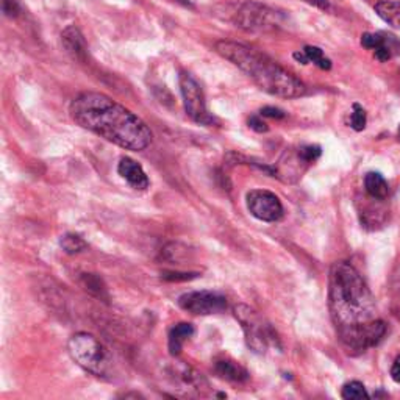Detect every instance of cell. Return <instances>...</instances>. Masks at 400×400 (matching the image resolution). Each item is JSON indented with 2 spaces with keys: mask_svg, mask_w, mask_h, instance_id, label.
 Wrapping results in <instances>:
<instances>
[{
  "mask_svg": "<svg viewBox=\"0 0 400 400\" xmlns=\"http://www.w3.org/2000/svg\"><path fill=\"white\" fill-rule=\"evenodd\" d=\"M391 377H392V380L400 383V357L394 361V365H392L391 367Z\"/></svg>",
  "mask_w": 400,
  "mask_h": 400,
  "instance_id": "28",
  "label": "cell"
},
{
  "mask_svg": "<svg viewBox=\"0 0 400 400\" xmlns=\"http://www.w3.org/2000/svg\"><path fill=\"white\" fill-rule=\"evenodd\" d=\"M392 289H394L397 294H400V266L397 267L394 275H392Z\"/></svg>",
  "mask_w": 400,
  "mask_h": 400,
  "instance_id": "29",
  "label": "cell"
},
{
  "mask_svg": "<svg viewBox=\"0 0 400 400\" xmlns=\"http://www.w3.org/2000/svg\"><path fill=\"white\" fill-rule=\"evenodd\" d=\"M375 11L391 27L400 30V2L396 0H384L375 5Z\"/></svg>",
  "mask_w": 400,
  "mask_h": 400,
  "instance_id": "17",
  "label": "cell"
},
{
  "mask_svg": "<svg viewBox=\"0 0 400 400\" xmlns=\"http://www.w3.org/2000/svg\"><path fill=\"white\" fill-rule=\"evenodd\" d=\"M249 127L255 130V132H258V133H266L267 130H269L266 122L261 121L258 116H252V118L249 119Z\"/></svg>",
  "mask_w": 400,
  "mask_h": 400,
  "instance_id": "26",
  "label": "cell"
},
{
  "mask_svg": "<svg viewBox=\"0 0 400 400\" xmlns=\"http://www.w3.org/2000/svg\"><path fill=\"white\" fill-rule=\"evenodd\" d=\"M197 272H177V271H165L161 272V279L166 282H188L197 279Z\"/></svg>",
  "mask_w": 400,
  "mask_h": 400,
  "instance_id": "22",
  "label": "cell"
},
{
  "mask_svg": "<svg viewBox=\"0 0 400 400\" xmlns=\"http://www.w3.org/2000/svg\"><path fill=\"white\" fill-rule=\"evenodd\" d=\"M118 172L124 179L130 187L135 189L144 191L149 188V177L144 172V169L140 163H136L135 160L124 157L121 158L118 165Z\"/></svg>",
  "mask_w": 400,
  "mask_h": 400,
  "instance_id": "11",
  "label": "cell"
},
{
  "mask_svg": "<svg viewBox=\"0 0 400 400\" xmlns=\"http://www.w3.org/2000/svg\"><path fill=\"white\" fill-rule=\"evenodd\" d=\"M260 114L265 118H272V119H283L287 116V113L282 111L280 109H274V106H265V109L260 111Z\"/></svg>",
  "mask_w": 400,
  "mask_h": 400,
  "instance_id": "25",
  "label": "cell"
},
{
  "mask_svg": "<svg viewBox=\"0 0 400 400\" xmlns=\"http://www.w3.org/2000/svg\"><path fill=\"white\" fill-rule=\"evenodd\" d=\"M213 372L216 374L219 379L232 383H243L245 380H249V372L245 371L238 361L228 357H219L214 360Z\"/></svg>",
  "mask_w": 400,
  "mask_h": 400,
  "instance_id": "12",
  "label": "cell"
},
{
  "mask_svg": "<svg viewBox=\"0 0 400 400\" xmlns=\"http://www.w3.org/2000/svg\"><path fill=\"white\" fill-rule=\"evenodd\" d=\"M248 209L252 216L263 222H277L283 218V205L274 192L253 189L248 194Z\"/></svg>",
  "mask_w": 400,
  "mask_h": 400,
  "instance_id": "9",
  "label": "cell"
},
{
  "mask_svg": "<svg viewBox=\"0 0 400 400\" xmlns=\"http://www.w3.org/2000/svg\"><path fill=\"white\" fill-rule=\"evenodd\" d=\"M69 113L82 128L126 150L141 152L152 143L153 135L141 118L100 92H82L71 102Z\"/></svg>",
  "mask_w": 400,
  "mask_h": 400,
  "instance_id": "2",
  "label": "cell"
},
{
  "mask_svg": "<svg viewBox=\"0 0 400 400\" xmlns=\"http://www.w3.org/2000/svg\"><path fill=\"white\" fill-rule=\"evenodd\" d=\"M305 55L309 57L310 63H314L318 67H321L322 71H328L330 67H332V61H330L324 52H322L316 45H305L304 48Z\"/></svg>",
  "mask_w": 400,
  "mask_h": 400,
  "instance_id": "19",
  "label": "cell"
},
{
  "mask_svg": "<svg viewBox=\"0 0 400 400\" xmlns=\"http://www.w3.org/2000/svg\"><path fill=\"white\" fill-rule=\"evenodd\" d=\"M182 310L194 316H210V314L224 313L227 310V299L213 291H191L184 292L177 300Z\"/></svg>",
  "mask_w": 400,
  "mask_h": 400,
  "instance_id": "7",
  "label": "cell"
},
{
  "mask_svg": "<svg viewBox=\"0 0 400 400\" xmlns=\"http://www.w3.org/2000/svg\"><path fill=\"white\" fill-rule=\"evenodd\" d=\"M67 352L77 365L99 379H110L113 375L114 366L109 349L91 333L72 335L67 341Z\"/></svg>",
  "mask_w": 400,
  "mask_h": 400,
  "instance_id": "4",
  "label": "cell"
},
{
  "mask_svg": "<svg viewBox=\"0 0 400 400\" xmlns=\"http://www.w3.org/2000/svg\"><path fill=\"white\" fill-rule=\"evenodd\" d=\"M304 2L316 6V9H319V10L330 11V4L327 2V0H304Z\"/></svg>",
  "mask_w": 400,
  "mask_h": 400,
  "instance_id": "27",
  "label": "cell"
},
{
  "mask_svg": "<svg viewBox=\"0 0 400 400\" xmlns=\"http://www.w3.org/2000/svg\"><path fill=\"white\" fill-rule=\"evenodd\" d=\"M361 45L374 50V57L379 61H388L400 53V41L387 33H365L361 36Z\"/></svg>",
  "mask_w": 400,
  "mask_h": 400,
  "instance_id": "10",
  "label": "cell"
},
{
  "mask_svg": "<svg viewBox=\"0 0 400 400\" xmlns=\"http://www.w3.org/2000/svg\"><path fill=\"white\" fill-rule=\"evenodd\" d=\"M341 396H343V399H348V400H358V399H367L369 397L365 384L360 383V382H350V383L345 384V387L343 388Z\"/></svg>",
  "mask_w": 400,
  "mask_h": 400,
  "instance_id": "20",
  "label": "cell"
},
{
  "mask_svg": "<svg viewBox=\"0 0 400 400\" xmlns=\"http://www.w3.org/2000/svg\"><path fill=\"white\" fill-rule=\"evenodd\" d=\"M216 52L249 77L257 87L271 96L296 99L306 94V87L297 77L275 63L265 53L235 41H219Z\"/></svg>",
  "mask_w": 400,
  "mask_h": 400,
  "instance_id": "3",
  "label": "cell"
},
{
  "mask_svg": "<svg viewBox=\"0 0 400 400\" xmlns=\"http://www.w3.org/2000/svg\"><path fill=\"white\" fill-rule=\"evenodd\" d=\"M180 91L183 97V105L188 116L200 126H213L214 116H211L206 109V100L204 91L197 80L188 72L180 74Z\"/></svg>",
  "mask_w": 400,
  "mask_h": 400,
  "instance_id": "6",
  "label": "cell"
},
{
  "mask_svg": "<svg viewBox=\"0 0 400 400\" xmlns=\"http://www.w3.org/2000/svg\"><path fill=\"white\" fill-rule=\"evenodd\" d=\"M277 18H279L277 13L267 6L257 2H248L238 10L236 24L248 32H266V30H272L279 26Z\"/></svg>",
  "mask_w": 400,
  "mask_h": 400,
  "instance_id": "8",
  "label": "cell"
},
{
  "mask_svg": "<svg viewBox=\"0 0 400 400\" xmlns=\"http://www.w3.org/2000/svg\"><path fill=\"white\" fill-rule=\"evenodd\" d=\"M60 245L67 255H77V253H82L83 250L88 249L87 241L83 240L82 236L75 233H66L60 238Z\"/></svg>",
  "mask_w": 400,
  "mask_h": 400,
  "instance_id": "18",
  "label": "cell"
},
{
  "mask_svg": "<svg viewBox=\"0 0 400 400\" xmlns=\"http://www.w3.org/2000/svg\"><path fill=\"white\" fill-rule=\"evenodd\" d=\"M350 127L357 130V132H361L366 127V111L358 104L353 105V113L350 114Z\"/></svg>",
  "mask_w": 400,
  "mask_h": 400,
  "instance_id": "21",
  "label": "cell"
},
{
  "mask_svg": "<svg viewBox=\"0 0 400 400\" xmlns=\"http://www.w3.org/2000/svg\"><path fill=\"white\" fill-rule=\"evenodd\" d=\"M80 283H82L83 289L89 292L91 296L97 297L99 300H104V302H109V300H110V294H109V289H106V284L104 283V280L100 279L97 274H82Z\"/></svg>",
  "mask_w": 400,
  "mask_h": 400,
  "instance_id": "16",
  "label": "cell"
},
{
  "mask_svg": "<svg viewBox=\"0 0 400 400\" xmlns=\"http://www.w3.org/2000/svg\"><path fill=\"white\" fill-rule=\"evenodd\" d=\"M233 311L244 330L245 341L253 352L265 353L271 345L279 343L272 327L260 316L258 311L248 305H238Z\"/></svg>",
  "mask_w": 400,
  "mask_h": 400,
  "instance_id": "5",
  "label": "cell"
},
{
  "mask_svg": "<svg viewBox=\"0 0 400 400\" xmlns=\"http://www.w3.org/2000/svg\"><path fill=\"white\" fill-rule=\"evenodd\" d=\"M4 13L6 16H18L19 11H21V6L18 4V0H4Z\"/></svg>",
  "mask_w": 400,
  "mask_h": 400,
  "instance_id": "24",
  "label": "cell"
},
{
  "mask_svg": "<svg viewBox=\"0 0 400 400\" xmlns=\"http://www.w3.org/2000/svg\"><path fill=\"white\" fill-rule=\"evenodd\" d=\"M61 44L66 49V52L74 60L84 61L88 55V45L84 41L83 35L77 27H67L63 33H61Z\"/></svg>",
  "mask_w": 400,
  "mask_h": 400,
  "instance_id": "13",
  "label": "cell"
},
{
  "mask_svg": "<svg viewBox=\"0 0 400 400\" xmlns=\"http://www.w3.org/2000/svg\"><path fill=\"white\" fill-rule=\"evenodd\" d=\"M299 155L305 163H314L321 157V148L319 145H305V148L299 149Z\"/></svg>",
  "mask_w": 400,
  "mask_h": 400,
  "instance_id": "23",
  "label": "cell"
},
{
  "mask_svg": "<svg viewBox=\"0 0 400 400\" xmlns=\"http://www.w3.org/2000/svg\"><path fill=\"white\" fill-rule=\"evenodd\" d=\"M328 306L338 338L350 353L366 352L387 335L371 291L350 263L338 261L330 269Z\"/></svg>",
  "mask_w": 400,
  "mask_h": 400,
  "instance_id": "1",
  "label": "cell"
},
{
  "mask_svg": "<svg viewBox=\"0 0 400 400\" xmlns=\"http://www.w3.org/2000/svg\"><path fill=\"white\" fill-rule=\"evenodd\" d=\"M365 189L375 200H384L389 194L388 182L379 172H369L365 177Z\"/></svg>",
  "mask_w": 400,
  "mask_h": 400,
  "instance_id": "15",
  "label": "cell"
},
{
  "mask_svg": "<svg viewBox=\"0 0 400 400\" xmlns=\"http://www.w3.org/2000/svg\"><path fill=\"white\" fill-rule=\"evenodd\" d=\"M294 58L299 61V63H302V65H309V63H310V60H309V57L305 55L304 50L296 52V53H294Z\"/></svg>",
  "mask_w": 400,
  "mask_h": 400,
  "instance_id": "30",
  "label": "cell"
},
{
  "mask_svg": "<svg viewBox=\"0 0 400 400\" xmlns=\"http://www.w3.org/2000/svg\"><path fill=\"white\" fill-rule=\"evenodd\" d=\"M192 335H194V326L189 324V322H179V324L172 326L167 335L169 353H171L172 357L180 355L184 343H187Z\"/></svg>",
  "mask_w": 400,
  "mask_h": 400,
  "instance_id": "14",
  "label": "cell"
},
{
  "mask_svg": "<svg viewBox=\"0 0 400 400\" xmlns=\"http://www.w3.org/2000/svg\"><path fill=\"white\" fill-rule=\"evenodd\" d=\"M397 138H399V141H400V127H399V133H397Z\"/></svg>",
  "mask_w": 400,
  "mask_h": 400,
  "instance_id": "31",
  "label": "cell"
}]
</instances>
